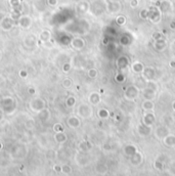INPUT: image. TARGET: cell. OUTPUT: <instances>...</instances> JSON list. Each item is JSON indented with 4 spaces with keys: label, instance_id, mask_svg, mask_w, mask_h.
Returning a JSON list of instances; mask_svg holds the SVG:
<instances>
[{
    "label": "cell",
    "instance_id": "1",
    "mask_svg": "<svg viewBox=\"0 0 175 176\" xmlns=\"http://www.w3.org/2000/svg\"><path fill=\"white\" fill-rule=\"evenodd\" d=\"M140 94V90L139 88L137 87L136 85H129L127 86L126 88H124V97L127 100H132L136 99Z\"/></svg>",
    "mask_w": 175,
    "mask_h": 176
},
{
    "label": "cell",
    "instance_id": "2",
    "mask_svg": "<svg viewBox=\"0 0 175 176\" xmlns=\"http://www.w3.org/2000/svg\"><path fill=\"white\" fill-rule=\"evenodd\" d=\"M142 95L143 97V99L154 100L155 98H156V95H157V89H155V88L152 87V86L146 84L145 87L142 88Z\"/></svg>",
    "mask_w": 175,
    "mask_h": 176
},
{
    "label": "cell",
    "instance_id": "3",
    "mask_svg": "<svg viewBox=\"0 0 175 176\" xmlns=\"http://www.w3.org/2000/svg\"><path fill=\"white\" fill-rule=\"evenodd\" d=\"M142 78L145 82H149V81H155L156 79V70L153 67H145V70L142 71Z\"/></svg>",
    "mask_w": 175,
    "mask_h": 176
},
{
    "label": "cell",
    "instance_id": "4",
    "mask_svg": "<svg viewBox=\"0 0 175 176\" xmlns=\"http://www.w3.org/2000/svg\"><path fill=\"white\" fill-rule=\"evenodd\" d=\"M78 113L79 115L83 118H89L90 116L92 115V108L88 105H81L78 109Z\"/></svg>",
    "mask_w": 175,
    "mask_h": 176
},
{
    "label": "cell",
    "instance_id": "5",
    "mask_svg": "<svg viewBox=\"0 0 175 176\" xmlns=\"http://www.w3.org/2000/svg\"><path fill=\"white\" fill-rule=\"evenodd\" d=\"M156 121V117L153 113H151V111L149 112H145L143 114V117H142V123L148 126H152L154 124V122Z\"/></svg>",
    "mask_w": 175,
    "mask_h": 176
},
{
    "label": "cell",
    "instance_id": "6",
    "mask_svg": "<svg viewBox=\"0 0 175 176\" xmlns=\"http://www.w3.org/2000/svg\"><path fill=\"white\" fill-rule=\"evenodd\" d=\"M154 48L157 50V51H164V50L167 48L168 46V43L167 41L165 40L164 38L161 39V40H156L153 44Z\"/></svg>",
    "mask_w": 175,
    "mask_h": 176
},
{
    "label": "cell",
    "instance_id": "7",
    "mask_svg": "<svg viewBox=\"0 0 175 176\" xmlns=\"http://www.w3.org/2000/svg\"><path fill=\"white\" fill-rule=\"evenodd\" d=\"M116 64H117V67L118 69L120 70V71H123V70L127 69V67L129 65V60L127 57H120L116 61Z\"/></svg>",
    "mask_w": 175,
    "mask_h": 176
},
{
    "label": "cell",
    "instance_id": "8",
    "mask_svg": "<svg viewBox=\"0 0 175 176\" xmlns=\"http://www.w3.org/2000/svg\"><path fill=\"white\" fill-rule=\"evenodd\" d=\"M131 70L132 72L135 74H142V71L145 70V65L140 61H134V63L131 64Z\"/></svg>",
    "mask_w": 175,
    "mask_h": 176
},
{
    "label": "cell",
    "instance_id": "9",
    "mask_svg": "<svg viewBox=\"0 0 175 176\" xmlns=\"http://www.w3.org/2000/svg\"><path fill=\"white\" fill-rule=\"evenodd\" d=\"M88 99H89V102L93 105H100L101 102V97L100 95V93H97V92H92V93L89 95Z\"/></svg>",
    "mask_w": 175,
    "mask_h": 176
},
{
    "label": "cell",
    "instance_id": "10",
    "mask_svg": "<svg viewBox=\"0 0 175 176\" xmlns=\"http://www.w3.org/2000/svg\"><path fill=\"white\" fill-rule=\"evenodd\" d=\"M142 108L145 112L153 111L154 108H155V103L153 102V100H146V99H145L142 102Z\"/></svg>",
    "mask_w": 175,
    "mask_h": 176
},
{
    "label": "cell",
    "instance_id": "11",
    "mask_svg": "<svg viewBox=\"0 0 175 176\" xmlns=\"http://www.w3.org/2000/svg\"><path fill=\"white\" fill-rule=\"evenodd\" d=\"M72 45L75 47L76 49H82L84 45H85V43H84L83 39L81 38H75L74 40H73V43Z\"/></svg>",
    "mask_w": 175,
    "mask_h": 176
},
{
    "label": "cell",
    "instance_id": "12",
    "mask_svg": "<svg viewBox=\"0 0 175 176\" xmlns=\"http://www.w3.org/2000/svg\"><path fill=\"white\" fill-rule=\"evenodd\" d=\"M164 143L166 144V146H168V147L175 146V136L168 134L167 136H165V137H164Z\"/></svg>",
    "mask_w": 175,
    "mask_h": 176
},
{
    "label": "cell",
    "instance_id": "13",
    "mask_svg": "<svg viewBox=\"0 0 175 176\" xmlns=\"http://www.w3.org/2000/svg\"><path fill=\"white\" fill-rule=\"evenodd\" d=\"M120 4L118 3V1H113L111 2V3L109 4V10L111 12H119L120 10Z\"/></svg>",
    "mask_w": 175,
    "mask_h": 176
},
{
    "label": "cell",
    "instance_id": "14",
    "mask_svg": "<svg viewBox=\"0 0 175 176\" xmlns=\"http://www.w3.org/2000/svg\"><path fill=\"white\" fill-rule=\"evenodd\" d=\"M157 135L159 137H165V136L168 135V129L166 127H158L157 128Z\"/></svg>",
    "mask_w": 175,
    "mask_h": 176
},
{
    "label": "cell",
    "instance_id": "15",
    "mask_svg": "<svg viewBox=\"0 0 175 176\" xmlns=\"http://www.w3.org/2000/svg\"><path fill=\"white\" fill-rule=\"evenodd\" d=\"M68 124H69L71 127L76 128L80 125V121H79V119L75 118V117H72V118H70L69 120H68Z\"/></svg>",
    "mask_w": 175,
    "mask_h": 176
},
{
    "label": "cell",
    "instance_id": "16",
    "mask_svg": "<svg viewBox=\"0 0 175 176\" xmlns=\"http://www.w3.org/2000/svg\"><path fill=\"white\" fill-rule=\"evenodd\" d=\"M97 114H98V117L101 119H108L110 117V112L107 110V109H100Z\"/></svg>",
    "mask_w": 175,
    "mask_h": 176
},
{
    "label": "cell",
    "instance_id": "17",
    "mask_svg": "<svg viewBox=\"0 0 175 176\" xmlns=\"http://www.w3.org/2000/svg\"><path fill=\"white\" fill-rule=\"evenodd\" d=\"M142 160V156H140V154H134L133 158H132L131 161H132V164L138 165V164H140Z\"/></svg>",
    "mask_w": 175,
    "mask_h": 176
},
{
    "label": "cell",
    "instance_id": "18",
    "mask_svg": "<svg viewBox=\"0 0 175 176\" xmlns=\"http://www.w3.org/2000/svg\"><path fill=\"white\" fill-rule=\"evenodd\" d=\"M152 38H153V40H161V39L164 38V35L162 34V33L160 32H155L153 35H152Z\"/></svg>",
    "mask_w": 175,
    "mask_h": 176
},
{
    "label": "cell",
    "instance_id": "19",
    "mask_svg": "<svg viewBox=\"0 0 175 176\" xmlns=\"http://www.w3.org/2000/svg\"><path fill=\"white\" fill-rule=\"evenodd\" d=\"M98 75V72L95 69H90L88 71V76L91 78V79H95Z\"/></svg>",
    "mask_w": 175,
    "mask_h": 176
},
{
    "label": "cell",
    "instance_id": "20",
    "mask_svg": "<svg viewBox=\"0 0 175 176\" xmlns=\"http://www.w3.org/2000/svg\"><path fill=\"white\" fill-rule=\"evenodd\" d=\"M115 80H116V82L122 83L124 82V80H125V76H124L123 73H118L117 76L115 77Z\"/></svg>",
    "mask_w": 175,
    "mask_h": 176
},
{
    "label": "cell",
    "instance_id": "21",
    "mask_svg": "<svg viewBox=\"0 0 175 176\" xmlns=\"http://www.w3.org/2000/svg\"><path fill=\"white\" fill-rule=\"evenodd\" d=\"M126 22V19L124 18V16H118L117 19H116V23H117L119 26H123L124 24H125Z\"/></svg>",
    "mask_w": 175,
    "mask_h": 176
},
{
    "label": "cell",
    "instance_id": "22",
    "mask_svg": "<svg viewBox=\"0 0 175 176\" xmlns=\"http://www.w3.org/2000/svg\"><path fill=\"white\" fill-rule=\"evenodd\" d=\"M120 42H121V44H122V45H128V43H129V39L127 38V37H125V36H124V37L121 38Z\"/></svg>",
    "mask_w": 175,
    "mask_h": 176
},
{
    "label": "cell",
    "instance_id": "23",
    "mask_svg": "<svg viewBox=\"0 0 175 176\" xmlns=\"http://www.w3.org/2000/svg\"><path fill=\"white\" fill-rule=\"evenodd\" d=\"M63 85L65 86V87H70V86L72 85V80L71 79H66L64 81V83H63Z\"/></svg>",
    "mask_w": 175,
    "mask_h": 176
},
{
    "label": "cell",
    "instance_id": "24",
    "mask_svg": "<svg viewBox=\"0 0 175 176\" xmlns=\"http://www.w3.org/2000/svg\"><path fill=\"white\" fill-rule=\"evenodd\" d=\"M170 50L172 51V53L175 55V40L172 41V43L170 44Z\"/></svg>",
    "mask_w": 175,
    "mask_h": 176
},
{
    "label": "cell",
    "instance_id": "25",
    "mask_svg": "<svg viewBox=\"0 0 175 176\" xmlns=\"http://www.w3.org/2000/svg\"><path fill=\"white\" fill-rule=\"evenodd\" d=\"M63 171L66 172V173H70L71 172V168H70L69 166H64L63 167Z\"/></svg>",
    "mask_w": 175,
    "mask_h": 176
},
{
    "label": "cell",
    "instance_id": "26",
    "mask_svg": "<svg viewBox=\"0 0 175 176\" xmlns=\"http://www.w3.org/2000/svg\"><path fill=\"white\" fill-rule=\"evenodd\" d=\"M130 4H131V6H132V7H135V6H137L138 1H137V0H131Z\"/></svg>",
    "mask_w": 175,
    "mask_h": 176
},
{
    "label": "cell",
    "instance_id": "27",
    "mask_svg": "<svg viewBox=\"0 0 175 176\" xmlns=\"http://www.w3.org/2000/svg\"><path fill=\"white\" fill-rule=\"evenodd\" d=\"M169 67H170V68H172V69H175V60H170L169 61Z\"/></svg>",
    "mask_w": 175,
    "mask_h": 176
},
{
    "label": "cell",
    "instance_id": "28",
    "mask_svg": "<svg viewBox=\"0 0 175 176\" xmlns=\"http://www.w3.org/2000/svg\"><path fill=\"white\" fill-rule=\"evenodd\" d=\"M172 109H173V111H175V100L172 102Z\"/></svg>",
    "mask_w": 175,
    "mask_h": 176
}]
</instances>
